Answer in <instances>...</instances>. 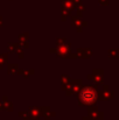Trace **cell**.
I'll use <instances>...</instances> for the list:
<instances>
[{
	"label": "cell",
	"instance_id": "obj_1",
	"mask_svg": "<svg viewBox=\"0 0 119 120\" xmlns=\"http://www.w3.org/2000/svg\"><path fill=\"white\" fill-rule=\"evenodd\" d=\"M95 92L91 90V89H85L84 91H82V93H81V99L84 101V103H86V104H90V103H92L93 100H95Z\"/></svg>",
	"mask_w": 119,
	"mask_h": 120
}]
</instances>
